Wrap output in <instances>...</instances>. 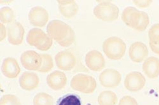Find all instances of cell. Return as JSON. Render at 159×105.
<instances>
[{
	"label": "cell",
	"mask_w": 159,
	"mask_h": 105,
	"mask_svg": "<svg viewBox=\"0 0 159 105\" xmlns=\"http://www.w3.org/2000/svg\"><path fill=\"white\" fill-rule=\"evenodd\" d=\"M120 105H138L136 100L130 96L124 98L121 101Z\"/></svg>",
	"instance_id": "cell-24"
},
{
	"label": "cell",
	"mask_w": 159,
	"mask_h": 105,
	"mask_svg": "<svg viewBox=\"0 0 159 105\" xmlns=\"http://www.w3.org/2000/svg\"><path fill=\"white\" fill-rule=\"evenodd\" d=\"M93 13L98 19L105 21L116 20L119 16V9L113 3L108 1L102 2L94 8Z\"/></svg>",
	"instance_id": "cell-4"
},
{
	"label": "cell",
	"mask_w": 159,
	"mask_h": 105,
	"mask_svg": "<svg viewBox=\"0 0 159 105\" xmlns=\"http://www.w3.org/2000/svg\"><path fill=\"white\" fill-rule=\"evenodd\" d=\"M28 17L30 22L33 25L42 27L46 25L48 21L49 15L44 8L36 6L30 10Z\"/></svg>",
	"instance_id": "cell-10"
},
{
	"label": "cell",
	"mask_w": 159,
	"mask_h": 105,
	"mask_svg": "<svg viewBox=\"0 0 159 105\" xmlns=\"http://www.w3.org/2000/svg\"><path fill=\"white\" fill-rule=\"evenodd\" d=\"M59 11L65 18H71L77 13L79 7L74 0H57Z\"/></svg>",
	"instance_id": "cell-15"
},
{
	"label": "cell",
	"mask_w": 159,
	"mask_h": 105,
	"mask_svg": "<svg viewBox=\"0 0 159 105\" xmlns=\"http://www.w3.org/2000/svg\"><path fill=\"white\" fill-rule=\"evenodd\" d=\"M142 69L148 78L157 77L159 75V59L153 56L148 58L143 64Z\"/></svg>",
	"instance_id": "cell-14"
},
{
	"label": "cell",
	"mask_w": 159,
	"mask_h": 105,
	"mask_svg": "<svg viewBox=\"0 0 159 105\" xmlns=\"http://www.w3.org/2000/svg\"><path fill=\"white\" fill-rule=\"evenodd\" d=\"M149 41L155 44H159V23L153 25L148 32Z\"/></svg>",
	"instance_id": "cell-22"
},
{
	"label": "cell",
	"mask_w": 159,
	"mask_h": 105,
	"mask_svg": "<svg viewBox=\"0 0 159 105\" xmlns=\"http://www.w3.org/2000/svg\"><path fill=\"white\" fill-rule=\"evenodd\" d=\"M134 3L137 6L142 8L147 7L150 6L152 0H134Z\"/></svg>",
	"instance_id": "cell-25"
},
{
	"label": "cell",
	"mask_w": 159,
	"mask_h": 105,
	"mask_svg": "<svg viewBox=\"0 0 159 105\" xmlns=\"http://www.w3.org/2000/svg\"><path fill=\"white\" fill-rule=\"evenodd\" d=\"M149 23L148 15L146 12L139 11L138 18L134 29L139 31L145 30Z\"/></svg>",
	"instance_id": "cell-19"
},
{
	"label": "cell",
	"mask_w": 159,
	"mask_h": 105,
	"mask_svg": "<svg viewBox=\"0 0 159 105\" xmlns=\"http://www.w3.org/2000/svg\"><path fill=\"white\" fill-rule=\"evenodd\" d=\"M55 59L57 66L64 71L72 70L75 67L78 62L75 55L68 50L59 52L56 56Z\"/></svg>",
	"instance_id": "cell-6"
},
{
	"label": "cell",
	"mask_w": 159,
	"mask_h": 105,
	"mask_svg": "<svg viewBox=\"0 0 159 105\" xmlns=\"http://www.w3.org/2000/svg\"><path fill=\"white\" fill-rule=\"evenodd\" d=\"M85 62L87 66L94 71H100L105 66L103 56L101 52L96 50L90 51L87 53Z\"/></svg>",
	"instance_id": "cell-9"
},
{
	"label": "cell",
	"mask_w": 159,
	"mask_h": 105,
	"mask_svg": "<svg viewBox=\"0 0 159 105\" xmlns=\"http://www.w3.org/2000/svg\"><path fill=\"white\" fill-rule=\"evenodd\" d=\"M146 80L144 75L140 72L133 71L126 76L124 84L128 90L132 92H136L142 89L144 86Z\"/></svg>",
	"instance_id": "cell-7"
},
{
	"label": "cell",
	"mask_w": 159,
	"mask_h": 105,
	"mask_svg": "<svg viewBox=\"0 0 159 105\" xmlns=\"http://www.w3.org/2000/svg\"><path fill=\"white\" fill-rule=\"evenodd\" d=\"M56 105H82L80 97L74 94H68L59 98Z\"/></svg>",
	"instance_id": "cell-18"
},
{
	"label": "cell",
	"mask_w": 159,
	"mask_h": 105,
	"mask_svg": "<svg viewBox=\"0 0 159 105\" xmlns=\"http://www.w3.org/2000/svg\"></svg>",
	"instance_id": "cell-28"
},
{
	"label": "cell",
	"mask_w": 159,
	"mask_h": 105,
	"mask_svg": "<svg viewBox=\"0 0 159 105\" xmlns=\"http://www.w3.org/2000/svg\"><path fill=\"white\" fill-rule=\"evenodd\" d=\"M102 48L105 54L108 58L118 60L124 55L126 45L121 39L113 36L107 38L103 42Z\"/></svg>",
	"instance_id": "cell-2"
},
{
	"label": "cell",
	"mask_w": 159,
	"mask_h": 105,
	"mask_svg": "<svg viewBox=\"0 0 159 105\" xmlns=\"http://www.w3.org/2000/svg\"><path fill=\"white\" fill-rule=\"evenodd\" d=\"M14 17L13 11L10 7H4L0 9V20L2 23H9L13 20Z\"/></svg>",
	"instance_id": "cell-20"
},
{
	"label": "cell",
	"mask_w": 159,
	"mask_h": 105,
	"mask_svg": "<svg viewBox=\"0 0 159 105\" xmlns=\"http://www.w3.org/2000/svg\"><path fill=\"white\" fill-rule=\"evenodd\" d=\"M99 79L100 84L103 87L113 88L120 84L121 80V75L115 69H107L101 73Z\"/></svg>",
	"instance_id": "cell-8"
},
{
	"label": "cell",
	"mask_w": 159,
	"mask_h": 105,
	"mask_svg": "<svg viewBox=\"0 0 159 105\" xmlns=\"http://www.w3.org/2000/svg\"><path fill=\"white\" fill-rule=\"evenodd\" d=\"M20 70L18 63L15 59L8 57L4 60L2 66V70L6 75L10 74L17 75L19 72Z\"/></svg>",
	"instance_id": "cell-17"
},
{
	"label": "cell",
	"mask_w": 159,
	"mask_h": 105,
	"mask_svg": "<svg viewBox=\"0 0 159 105\" xmlns=\"http://www.w3.org/2000/svg\"><path fill=\"white\" fill-rule=\"evenodd\" d=\"M139 11L134 7L125 8L121 14V19L127 26L134 28L136 22Z\"/></svg>",
	"instance_id": "cell-16"
},
{
	"label": "cell",
	"mask_w": 159,
	"mask_h": 105,
	"mask_svg": "<svg viewBox=\"0 0 159 105\" xmlns=\"http://www.w3.org/2000/svg\"><path fill=\"white\" fill-rule=\"evenodd\" d=\"M42 58L35 52L27 51L24 52L21 57V63L25 68L30 70L39 69L42 63Z\"/></svg>",
	"instance_id": "cell-12"
},
{
	"label": "cell",
	"mask_w": 159,
	"mask_h": 105,
	"mask_svg": "<svg viewBox=\"0 0 159 105\" xmlns=\"http://www.w3.org/2000/svg\"><path fill=\"white\" fill-rule=\"evenodd\" d=\"M26 40L30 45L42 51L48 49L52 43V39L48 34L37 28H34L29 31Z\"/></svg>",
	"instance_id": "cell-3"
},
{
	"label": "cell",
	"mask_w": 159,
	"mask_h": 105,
	"mask_svg": "<svg viewBox=\"0 0 159 105\" xmlns=\"http://www.w3.org/2000/svg\"><path fill=\"white\" fill-rule=\"evenodd\" d=\"M71 88L77 91L85 93L93 92L97 87L95 79L91 76L79 74L72 79L70 83Z\"/></svg>",
	"instance_id": "cell-5"
},
{
	"label": "cell",
	"mask_w": 159,
	"mask_h": 105,
	"mask_svg": "<svg viewBox=\"0 0 159 105\" xmlns=\"http://www.w3.org/2000/svg\"><path fill=\"white\" fill-rule=\"evenodd\" d=\"M42 58V63L41 66L38 69L40 71H48L53 66L52 60L51 57L46 54L40 55Z\"/></svg>",
	"instance_id": "cell-21"
},
{
	"label": "cell",
	"mask_w": 159,
	"mask_h": 105,
	"mask_svg": "<svg viewBox=\"0 0 159 105\" xmlns=\"http://www.w3.org/2000/svg\"><path fill=\"white\" fill-rule=\"evenodd\" d=\"M48 35L61 46L67 47L71 45L75 40V33L71 27L59 20L51 21L47 27Z\"/></svg>",
	"instance_id": "cell-1"
},
{
	"label": "cell",
	"mask_w": 159,
	"mask_h": 105,
	"mask_svg": "<svg viewBox=\"0 0 159 105\" xmlns=\"http://www.w3.org/2000/svg\"><path fill=\"white\" fill-rule=\"evenodd\" d=\"M100 101L101 103L105 105H109L110 103H112V102L114 101L115 95L113 93L109 91H106L102 92L100 95Z\"/></svg>",
	"instance_id": "cell-23"
},
{
	"label": "cell",
	"mask_w": 159,
	"mask_h": 105,
	"mask_svg": "<svg viewBox=\"0 0 159 105\" xmlns=\"http://www.w3.org/2000/svg\"><path fill=\"white\" fill-rule=\"evenodd\" d=\"M24 33V28L20 23L18 22H13L8 28L9 42L14 45L20 44L23 41Z\"/></svg>",
	"instance_id": "cell-13"
},
{
	"label": "cell",
	"mask_w": 159,
	"mask_h": 105,
	"mask_svg": "<svg viewBox=\"0 0 159 105\" xmlns=\"http://www.w3.org/2000/svg\"><path fill=\"white\" fill-rule=\"evenodd\" d=\"M148 50L146 45L143 43L137 41L130 46L129 55L133 62L139 63L142 62L147 57Z\"/></svg>",
	"instance_id": "cell-11"
},
{
	"label": "cell",
	"mask_w": 159,
	"mask_h": 105,
	"mask_svg": "<svg viewBox=\"0 0 159 105\" xmlns=\"http://www.w3.org/2000/svg\"><path fill=\"white\" fill-rule=\"evenodd\" d=\"M149 44L151 50L155 53L159 55V44H155L149 41Z\"/></svg>",
	"instance_id": "cell-27"
},
{
	"label": "cell",
	"mask_w": 159,
	"mask_h": 105,
	"mask_svg": "<svg viewBox=\"0 0 159 105\" xmlns=\"http://www.w3.org/2000/svg\"><path fill=\"white\" fill-rule=\"evenodd\" d=\"M6 29L4 25L1 23L0 24V40H3L6 37Z\"/></svg>",
	"instance_id": "cell-26"
}]
</instances>
